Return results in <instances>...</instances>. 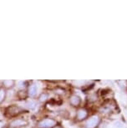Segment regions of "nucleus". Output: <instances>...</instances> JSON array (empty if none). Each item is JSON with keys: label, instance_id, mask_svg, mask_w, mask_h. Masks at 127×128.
<instances>
[{"label": "nucleus", "instance_id": "1", "mask_svg": "<svg viewBox=\"0 0 127 128\" xmlns=\"http://www.w3.org/2000/svg\"><path fill=\"white\" fill-rule=\"evenodd\" d=\"M55 124H56L55 120H54L52 119H46V120H42L39 124V127H41V128H49V127L54 126Z\"/></svg>", "mask_w": 127, "mask_h": 128}, {"label": "nucleus", "instance_id": "2", "mask_svg": "<svg viewBox=\"0 0 127 128\" xmlns=\"http://www.w3.org/2000/svg\"><path fill=\"white\" fill-rule=\"evenodd\" d=\"M98 122H99V118L97 116H93L87 120V122H86V126L88 128H94L97 126Z\"/></svg>", "mask_w": 127, "mask_h": 128}, {"label": "nucleus", "instance_id": "3", "mask_svg": "<svg viewBox=\"0 0 127 128\" xmlns=\"http://www.w3.org/2000/svg\"><path fill=\"white\" fill-rule=\"evenodd\" d=\"M26 124H27V122H24V120L18 119V120H13V122H12L10 126H11L12 127H18V126H24Z\"/></svg>", "mask_w": 127, "mask_h": 128}, {"label": "nucleus", "instance_id": "4", "mask_svg": "<svg viewBox=\"0 0 127 128\" xmlns=\"http://www.w3.org/2000/svg\"><path fill=\"white\" fill-rule=\"evenodd\" d=\"M8 112L11 116H14L16 114H18L20 112V109L17 106H11V107H8Z\"/></svg>", "mask_w": 127, "mask_h": 128}, {"label": "nucleus", "instance_id": "5", "mask_svg": "<svg viewBox=\"0 0 127 128\" xmlns=\"http://www.w3.org/2000/svg\"><path fill=\"white\" fill-rule=\"evenodd\" d=\"M37 90H38L37 86L36 84H32L29 87V89H28V94H29L30 96H34L36 95V93H37Z\"/></svg>", "mask_w": 127, "mask_h": 128}, {"label": "nucleus", "instance_id": "6", "mask_svg": "<svg viewBox=\"0 0 127 128\" xmlns=\"http://www.w3.org/2000/svg\"><path fill=\"white\" fill-rule=\"evenodd\" d=\"M70 103L73 106H78L80 103V99L77 96H73L70 98Z\"/></svg>", "mask_w": 127, "mask_h": 128}, {"label": "nucleus", "instance_id": "7", "mask_svg": "<svg viewBox=\"0 0 127 128\" xmlns=\"http://www.w3.org/2000/svg\"><path fill=\"white\" fill-rule=\"evenodd\" d=\"M86 116H87V112H86V110H80L78 112L77 116L80 120H82L84 118H85Z\"/></svg>", "mask_w": 127, "mask_h": 128}, {"label": "nucleus", "instance_id": "8", "mask_svg": "<svg viewBox=\"0 0 127 128\" xmlns=\"http://www.w3.org/2000/svg\"><path fill=\"white\" fill-rule=\"evenodd\" d=\"M26 106H27V107L28 108V109L33 110V109H34V108L36 107V102H35V101L30 100V101H28L27 104H26Z\"/></svg>", "mask_w": 127, "mask_h": 128}, {"label": "nucleus", "instance_id": "9", "mask_svg": "<svg viewBox=\"0 0 127 128\" xmlns=\"http://www.w3.org/2000/svg\"><path fill=\"white\" fill-rule=\"evenodd\" d=\"M3 84H4V86H5V87L9 88V87H12V86H13L14 81L13 80H4Z\"/></svg>", "mask_w": 127, "mask_h": 128}, {"label": "nucleus", "instance_id": "10", "mask_svg": "<svg viewBox=\"0 0 127 128\" xmlns=\"http://www.w3.org/2000/svg\"><path fill=\"white\" fill-rule=\"evenodd\" d=\"M5 97V91L3 89H0V102H2Z\"/></svg>", "mask_w": 127, "mask_h": 128}, {"label": "nucleus", "instance_id": "11", "mask_svg": "<svg viewBox=\"0 0 127 128\" xmlns=\"http://www.w3.org/2000/svg\"><path fill=\"white\" fill-rule=\"evenodd\" d=\"M47 99V96L46 95H42L41 96H40V100L41 101H44Z\"/></svg>", "mask_w": 127, "mask_h": 128}, {"label": "nucleus", "instance_id": "12", "mask_svg": "<svg viewBox=\"0 0 127 128\" xmlns=\"http://www.w3.org/2000/svg\"><path fill=\"white\" fill-rule=\"evenodd\" d=\"M3 126H4V122H1V120H0V128H3Z\"/></svg>", "mask_w": 127, "mask_h": 128}]
</instances>
